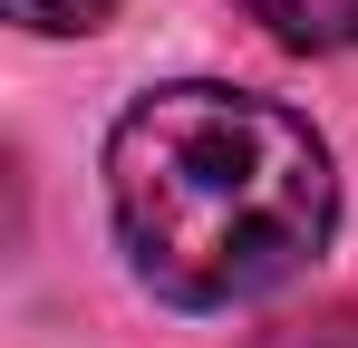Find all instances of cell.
I'll return each instance as SVG.
<instances>
[{"mask_svg": "<svg viewBox=\"0 0 358 348\" xmlns=\"http://www.w3.org/2000/svg\"><path fill=\"white\" fill-rule=\"evenodd\" d=\"M107 213L155 300L242 310L329 252L339 174L300 107L223 87V78H175L117 116Z\"/></svg>", "mask_w": 358, "mask_h": 348, "instance_id": "obj_1", "label": "cell"}, {"mask_svg": "<svg viewBox=\"0 0 358 348\" xmlns=\"http://www.w3.org/2000/svg\"><path fill=\"white\" fill-rule=\"evenodd\" d=\"M281 49H310V58H329V49H358V0H242Z\"/></svg>", "mask_w": 358, "mask_h": 348, "instance_id": "obj_2", "label": "cell"}, {"mask_svg": "<svg viewBox=\"0 0 358 348\" xmlns=\"http://www.w3.org/2000/svg\"><path fill=\"white\" fill-rule=\"evenodd\" d=\"M262 348H358V300H329V310H300L281 319Z\"/></svg>", "mask_w": 358, "mask_h": 348, "instance_id": "obj_3", "label": "cell"}, {"mask_svg": "<svg viewBox=\"0 0 358 348\" xmlns=\"http://www.w3.org/2000/svg\"><path fill=\"white\" fill-rule=\"evenodd\" d=\"M107 10H117V0H10V20H20V29H39V39H68V29H107Z\"/></svg>", "mask_w": 358, "mask_h": 348, "instance_id": "obj_4", "label": "cell"}]
</instances>
